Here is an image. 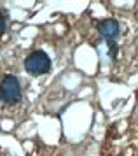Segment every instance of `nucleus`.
<instances>
[{
  "label": "nucleus",
  "instance_id": "obj_1",
  "mask_svg": "<svg viewBox=\"0 0 138 156\" xmlns=\"http://www.w3.org/2000/svg\"><path fill=\"white\" fill-rule=\"evenodd\" d=\"M21 97H23V90H21L19 79L12 74L2 77V81H0V100L7 105H14V104L21 102Z\"/></svg>",
  "mask_w": 138,
  "mask_h": 156
},
{
  "label": "nucleus",
  "instance_id": "obj_2",
  "mask_svg": "<svg viewBox=\"0 0 138 156\" xmlns=\"http://www.w3.org/2000/svg\"><path fill=\"white\" fill-rule=\"evenodd\" d=\"M25 70L32 76H44L51 70V58L46 51L37 49L32 51L25 58Z\"/></svg>",
  "mask_w": 138,
  "mask_h": 156
},
{
  "label": "nucleus",
  "instance_id": "obj_3",
  "mask_svg": "<svg viewBox=\"0 0 138 156\" xmlns=\"http://www.w3.org/2000/svg\"><path fill=\"white\" fill-rule=\"evenodd\" d=\"M98 34L102 35V39H105L107 42H116V39L121 34V27H119V21L114 20V18H107V20H102L98 23Z\"/></svg>",
  "mask_w": 138,
  "mask_h": 156
},
{
  "label": "nucleus",
  "instance_id": "obj_4",
  "mask_svg": "<svg viewBox=\"0 0 138 156\" xmlns=\"http://www.w3.org/2000/svg\"><path fill=\"white\" fill-rule=\"evenodd\" d=\"M107 46H109L110 58H112V60H116V56H117V44H116V42H107Z\"/></svg>",
  "mask_w": 138,
  "mask_h": 156
},
{
  "label": "nucleus",
  "instance_id": "obj_5",
  "mask_svg": "<svg viewBox=\"0 0 138 156\" xmlns=\"http://www.w3.org/2000/svg\"><path fill=\"white\" fill-rule=\"evenodd\" d=\"M4 32H5V18H4V14L0 12V37H2Z\"/></svg>",
  "mask_w": 138,
  "mask_h": 156
}]
</instances>
